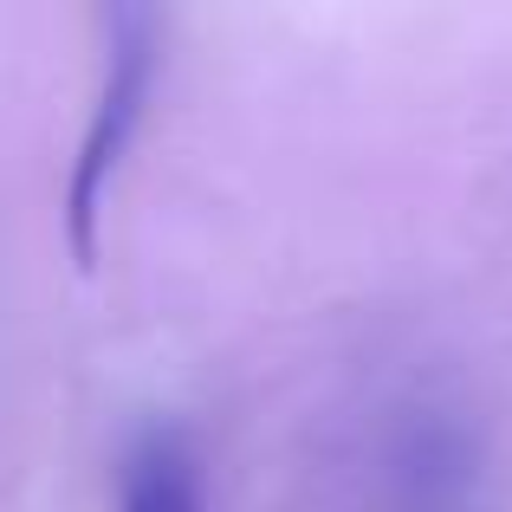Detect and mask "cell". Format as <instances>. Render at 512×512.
Instances as JSON below:
<instances>
[{"instance_id": "2", "label": "cell", "mask_w": 512, "mask_h": 512, "mask_svg": "<svg viewBox=\"0 0 512 512\" xmlns=\"http://www.w3.org/2000/svg\"><path fill=\"white\" fill-rule=\"evenodd\" d=\"M117 512H208L201 467L182 441H150L124 467V506Z\"/></svg>"}, {"instance_id": "1", "label": "cell", "mask_w": 512, "mask_h": 512, "mask_svg": "<svg viewBox=\"0 0 512 512\" xmlns=\"http://www.w3.org/2000/svg\"><path fill=\"white\" fill-rule=\"evenodd\" d=\"M156 65H163V20L150 7H117L111 46H104V85H98V104L85 117V137H78L72 182H65V227H72L78 266L98 260V214L111 201V182L124 169L130 143H137L143 111H150Z\"/></svg>"}]
</instances>
